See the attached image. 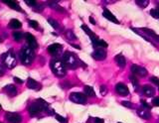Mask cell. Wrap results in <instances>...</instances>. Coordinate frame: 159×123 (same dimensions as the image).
Returning a JSON list of instances; mask_svg holds the SVG:
<instances>
[{
	"label": "cell",
	"mask_w": 159,
	"mask_h": 123,
	"mask_svg": "<svg viewBox=\"0 0 159 123\" xmlns=\"http://www.w3.org/2000/svg\"><path fill=\"white\" fill-rule=\"evenodd\" d=\"M116 91L118 93L119 95H122V96H126L129 94L128 87L124 85V83H121V82H118L116 86Z\"/></svg>",
	"instance_id": "10"
},
{
	"label": "cell",
	"mask_w": 159,
	"mask_h": 123,
	"mask_svg": "<svg viewBox=\"0 0 159 123\" xmlns=\"http://www.w3.org/2000/svg\"><path fill=\"white\" fill-rule=\"evenodd\" d=\"M4 90H5V92H6L8 95L12 96V97L17 94V88H16V86H14L13 85H8L7 86H5Z\"/></svg>",
	"instance_id": "17"
},
{
	"label": "cell",
	"mask_w": 159,
	"mask_h": 123,
	"mask_svg": "<svg viewBox=\"0 0 159 123\" xmlns=\"http://www.w3.org/2000/svg\"><path fill=\"white\" fill-rule=\"evenodd\" d=\"M29 26L30 27H32V28H34V29H37L39 28V24H38V22L37 21H34V20H29Z\"/></svg>",
	"instance_id": "32"
},
{
	"label": "cell",
	"mask_w": 159,
	"mask_h": 123,
	"mask_svg": "<svg viewBox=\"0 0 159 123\" xmlns=\"http://www.w3.org/2000/svg\"><path fill=\"white\" fill-rule=\"evenodd\" d=\"M88 123H103V119L98 117H89Z\"/></svg>",
	"instance_id": "28"
},
{
	"label": "cell",
	"mask_w": 159,
	"mask_h": 123,
	"mask_svg": "<svg viewBox=\"0 0 159 123\" xmlns=\"http://www.w3.org/2000/svg\"><path fill=\"white\" fill-rule=\"evenodd\" d=\"M114 60H116L117 66L119 68H124L126 65V61H125V58H124L121 54H119V55H117L116 58H114Z\"/></svg>",
	"instance_id": "21"
},
{
	"label": "cell",
	"mask_w": 159,
	"mask_h": 123,
	"mask_svg": "<svg viewBox=\"0 0 159 123\" xmlns=\"http://www.w3.org/2000/svg\"><path fill=\"white\" fill-rule=\"evenodd\" d=\"M14 81H16V82H18V83H20V85H21V83H23V81H22V80H20L19 77H14Z\"/></svg>",
	"instance_id": "41"
},
{
	"label": "cell",
	"mask_w": 159,
	"mask_h": 123,
	"mask_svg": "<svg viewBox=\"0 0 159 123\" xmlns=\"http://www.w3.org/2000/svg\"><path fill=\"white\" fill-rule=\"evenodd\" d=\"M48 6H50L51 8H53L54 10L59 11V12H61V13L65 12V9L62 6H60L57 1H54V0H52V1H48Z\"/></svg>",
	"instance_id": "20"
},
{
	"label": "cell",
	"mask_w": 159,
	"mask_h": 123,
	"mask_svg": "<svg viewBox=\"0 0 159 123\" xmlns=\"http://www.w3.org/2000/svg\"><path fill=\"white\" fill-rule=\"evenodd\" d=\"M4 75V68L0 65V77H2Z\"/></svg>",
	"instance_id": "42"
},
{
	"label": "cell",
	"mask_w": 159,
	"mask_h": 123,
	"mask_svg": "<svg viewBox=\"0 0 159 123\" xmlns=\"http://www.w3.org/2000/svg\"><path fill=\"white\" fill-rule=\"evenodd\" d=\"M27 86L28 88H30V90H39L40 88H41V86H40V83L37 82L35 80H33V78L29 77L28 81H27Z\"/></svg>",
	"instance_id": "15"
},
{
	"label": "cell",
	"mask_w": 159,
	"mask_h": 123,
	"mask_svg": "<svg viewBox=\"0 0 159 123\" xmlns=\"http://www.w3.org/2000/svg\"><path fill=\"white\" fill-rule=\"evenodd\" d=\"M72 45V47H74V48H77L78 50H81V47H80L79 45H75V44H71Z\"/></svg>",
	"instance_id": "44"
},
{
	"label": "cell",
	"mask_w": 159,
	"mask_h": 123,
	"mask_svg": "<svg viewBox=\"0 0 159 123\" xmlns=\"http://www.w3.org/2000/svg\"><path fill=\"white\" fill-rule=\"evenodd\" d=\"M41 111H44V108L41 106V104H40L39 102H33L31 103V104L29 105L28 107V112L30 113V115L31 116H35L37 115L38 113H40Z\"/></svg>",
	"instance_id": "7"
},
{
	"label": "cell",
	"mask_w": 159,
	"mask_h": 123,
	"mask_svg": "<svg viewBox=\"0 0 159 123\" xmlns=\"http://www.w3.org/2000/svg\"><path fill=\"white\" fill-rule=\"evenodd\" d=\"M92 57L94 59V60L102 61V60H104V59L107 58V51L104 50V49H102V48H98L93 52Z\"/></svg>",
	"instance_id": "8"
},
{
	"label": "cell",
	"mask_w": 159,
	"mask_h": 123,
	"mask_svg": "<svg viewBox=\"0 0 159 123\" xmlns=\"http://www.w3.org/2000/svg\"><path fill=\"white\" fill-rule=\"evenodd\" d=\"M141 103H142V107L144 108V109H147V110H149L151 108V105H149L147 102H145L144 100H141Z\"/></svg>",
	"instance_id": "38"
},
{
	"label": "cell",
	"mask_w": 159,
	"mask_h": 123,
	"mask_svg": "<svg viewBox=\"0 0 159 123\" xmlns=\"http://www.w3.org/2000/svg\"><path fill=\"white\" fill-rule=\"evenodd\" d=\"M50 67H51L52 72L57 77H62L66 76V66L62 61L58 60V59H54L50 63Z\"/></svg>",
	"instance_id": "2"
},
{
	"label": "cell",
	"mask_w": 159,
	"mask_h": 123,
	"mask_svg": "<svg viewBox=\"0 0 159 123\" xmlns=\"http://www.w3.org/2000/svg\"><path fill=\"white\" fill-rule=\"evenodd\" d=\"M139 30L143 31L144 33H145V35L149 36L150 38H152L155 42L159 43V36L157 35V34H155V32H154V31L150 30V29H148V28H140Z\"/></svg>",
	"instance_id": "14"
},
{
	"label": "cell",
	"mask_w": 159,
	"mask_h": 123,
	"mask_svg": "<svg viewBox=\"0 0 159 123\" xmlns=\"http://www.w3.org/2000/svg\"><path fill=\"white\" fill-rule=\"evenodd\" d=\"M0 108H1V105H0Z\"/></svg>",
	"instance_id": "46"
},
{
	"label": "cell",
	"mask_w": 159,
	"mask_h": 123,
	"mask_svg": "<svg viewBox=\"0 0 159 123\" xmlns=\"http://www.w3.org/2000/svg\"><path fill=\"white\" fill-rule=\"evenodd\" d=\"M63 63L69 68H77L79 66V59L75 54L71 52H66L63 55Z\"/></svg>",
	"instance_id": "3"
},
{
	"label": "cell",
	"mask_w": 159,
	"mask_h": 123,
	"mask_svg": "<svg viewBox=\"0 0 159 123\" xmlns=\"http://www.w3.org/2000/svg\"><path fill=\"white\" fill-rule=\"evenodd\" d=\"M48 22L50 23V25H51L54 29H58V28L60 27L59 23H58L56 20H54V19H52V18H48Z\"/></svg>",
	"instance_id": "30"
},
{
	"label": "cell",
	"mask_w": 159,
	"mask_h": 123,
	"mask_svg": "<svg viewBox=\"0 0 159 123\" xmlns=\"http://www.w3.org/2000/svg\"><path fill=\"white\" fill-rule=\"evenodd\" d=\"M5 4H7V5L10 7V8H12V9H14V10H16V11H19V12H22V9H21V7L19 6V4L18 3H16L15 1H10V0H4L3 1Z\"/></svg>",
	"instance_id": "22"
},
{
	"label": "cell",
	"mask_w": 159,
	"mask_h": 123,
	"mask_svg": "<svg viewBox=\"0 0 159 123\" xmlns=\"http://www.w3.org/2000/svg\"><path fill=\"white\" fill-rule=\"evenodd\" d=\"M156 9H157V11H158V14H159V4H158V5H157Z\"/></svg>",
	"instance_id": "45"
},
{
	"label": "cell",
	"mask_w": 159,
	"mask_h": 123,
	"mask_svg": "<svg viewBox=\"0 0 159 123\" xmlns=\"http://www.w3.org/2000/svg\"><path fill=\"white\" fill-rule=\"evenodd\" d=\"M62 48H63L62 45L55 43V44H52V45H50L48 47V52L51 54L52 56H57V55H59L60 53H61Z\"/></svg>",
	"instance_id": "11"
},
{
	"label": "cell",
	"mask_w": 159,
	"mask_h": 123,
	"mask_svg": "<svg viewBox=\"0 0 159 123\" xmlns=\"http://www.w3.org/2000/svg\"><path fill=\"white\" fill-rule=\"evenodd\" d=\"M118 123H121V122H118Z\"/></svg>",
	"instance_id": "47"
},
{
	"label": "cell",
	"mask_w": 159,
	"mask_h": 123,
	"mask_svg": "<svg viewBox=\"0 0 159 123\" xmlns=\"http://www.w3.org/2000/svg\"><path fill=\"white\" fill-rule=\"evenodd\" d=\"M89 22H91L93 25H96V21L93 20V17H89Z\"/></svg>",
	"instance_id": "43"
},
{
	"label": "cell",
	"mask_w": 159,
	"mask_h": 123,
	"mask_svg": "<svg viewBox=\"0 0 159 123\" xmlns=\"http://www.w3.org/2000/svg\"><path fill=\"white\" fill-rule=\"evenodd\" d=\"M102 16L107 19V20H109L111 22H113L116 24H119V21L116 19V17L113 15V14L108 10V9H104V10L102 11Z\"/></svg>",
	"instance_id": "13"
},
{
	"label": "cell",
	"mask_w": 159,
	"mask_h": 123,
	"mask_svg": "<svg viewBox=\"0 0 159 123\" xmlns=\"http://www.w3.org/2000/svg\"><path fill=\"white\" fill-rule=\"evenodd\" d=\"M25 3H26L27 5L30 7H34V6L37 5V2L34 1V0H25Z\"/></svg>",
	"instance_id": "36"
},
{
	"label": "cell",
	"mask_w": 159,
	"mask_h": 123,
	"mask_svg": "<svg viewBox=\"0 0 159 123\" xmlns=\"http://www.w3.org/2000/svg\"><path fill=\"white\" fill-rule=\"evenodd\" d=\"M2 62L6 68H13L16 66V57H15L12 51H8L7 53L2 55Z\"/></svg>",
	"instance_id": "4"
},
{
	"label": "cell",
	"mask_w": 159,
	"mask_h": 123,
	"mask_svg": "<svg viewBox=\"0 0 159 123\" xmlns=\"http://www.w3.org/2000/svg\"><path fill=\"white\" fill-rule=\"evenodd\" d=\"M152 104H153L154 106H159V96H157V97H155V98H153Z\"/></svg>",
	"instance_id": "40"
},
{
	"label": "cell",
	"mask_w": 159,
	"mask_h": 123,
	"mask_svg": "<svg viewBox=\"0 0 159 123\" xmlns=\"http://www.w3.org/2000/svg\"><path fill=\"white\" fill-rule=\"evenodd\" d=\"M99 91H101L102 95H106L107 93V87L106 86H101V88H99Z\"/></svg>",
	"instance_id": "37"
},
{
	"label": "cell",
	"mask_w": 159,
	"mask_h": 123,
	"mask_svg": "<svg viewBox=\"0 0 159 123\" xmlns=\"http://www.w3.org/2000/svg\"><path fill=\"white\" fill-rule=\"evenodd\" d=\"M25 38H26V41H27V43H28V45H29L30 48H32L33 50H34V49H37L38 48L37 41H36V39H35V37L33 35L27 33L26 35H25Z\"/></svg>",
	"instance_id": "12"
},
{
	"label": "cell",
	"mask_w": 159,
	"mask_h": 123,
	"mask_svg": "<svg viewBox=\"0 0 159 123\" xmlns=\"http://www.w3.org/2000/svg\"><path fill=\"white\" fill-rule=\"evenodd\" d=\"M93 47H97V49L98 48H102V49H104V48H107L108 45H107V43L106 42V41H103V40H98V41H96V42H93Z\"/></svg>",
	"instance_id": "25"
},
{
	"label": "cell",
	"mask_w": 159,
	"mask_h": 123,
	"mask_svg": "<svg viewBox=\"0 0 159 123\" xmlns=\"http://www.w3.org/2000/svg\"><path fill=\"white\" fill-rule=\"evenodd\" d=\"M19 55H20V60H21L22 64L25 66H29L30 64H32V62L35 59V52L29 46H23Z\"/></svg>",
	"instance_id": "1"
},
{
	"label": "cell",
	"mask_w": 159,
	"mask_h": 123,
	"mask_svg": "<svg viewBox=\"0 0 159 123\" xmlns=\"http://www.w3.org/2000/svg\"><path fill=\"white\" fill-rule=\"evenodd\" d=\"M13 38L16 42H20L21 39L23 38V34L21 32H14L13 33Z\"/></svg>",
	"instance_id": "29"
},
{
	"label": "cell",
	"mask_w": 159,
	"mask_h": 123,
	"mask_svg": "<svg viewBox=\"0 0 159 123\" xmlns=\"http://www.w3.org/2000/svg\"><path fill=\"white\" fill-rule=\"evenodd\" d=\"M70 100L79 104H84L87 102V95L82 92H72L70 94Z\"/></svg>",
	"instance_id": "5"
},
{
	"label": "cell",
	"mask_w": 159,
	"mask_h": 123,
	"mask_svg": "<svg viewBox=\"0 0 159 123\" xmlns=\"http://www.w3.org/2000/svg\"><path fill=\"white\" fill-rule=\"evenodd\" d=\"M150 15L153 17V18H156V19H159V14H158V11H157V9H151L150 10Z\"/></svg>",
	"instance_id": "33"
},
{
	"label": "cell",
	"mask_w": 159,
	"mask_h": 123,
	"mask_svg": "<svg viewBox=\"0 0 159 123\" xmlns=\"http://www.w3.org/2000/svg\"><path fill=\"white\" fill-rule=\"evenodd\" d=\"M21 26H22L21 22L17 20V19H12V20H10L9 22V27L11 29H19V28H21Z\"/></svg>",
	"instance_id": "23"
},
{
	"label": "cell",
	"mask_w": 159,
	"mask_h": 123,
	"mask_svg": "<svg viewBox=\"0 0 159 123\" xmlns=\"http://www.w3.org/2000/svg\"><path fill=\"white\" fill-rule=\"evenodd\" d=\"M129 78H130V80H131L132 85L134 86V87H135V90H137V87H138V82H137V80L135 78V77H134V76H130V77H129Z\"/></svg>",
	"instance_id": "34"
},
{
	"label": "cell",
	"mask_w": 159,
	"mask_h": 123,
	"mask_svg": "<svg viewBox=\"0 0 159 123\" xmlns=\"http://www.w3.org/2000/svg\"><path fill=\"white\" fill-rule=\"evenodd\" d=\"M82 29L87 33V35H89V37H91V39H92V42L93 43V42H96V41H98V37L97 36V35H94L93 34V32L89 29L88 26H86V25H82Z\"/></svg>",
	"instance_id": "16"
},
{
	"label": "cell",
	"mask_w": 159,
	"mask_h": 123,
	"mask_svg": "<svg viewBox=\"0 0 159 123\" xmlns=\"http://www.w3.org/2000/svg\"><path fill=\"white\" fill-rule=\"evenodd\" d=\"M121 104H122V105H123L124 107L130 108V109H132V108L134 107V106H133V103L129 102V101H122V102H121Z\"/></svg>",
	"instance_id": "35"
},
{
	"label": "cell",
	"mask_w": 159,
	"mask_h": 123,
	"mask_svg": "<svg viewBox=\"0 0 159 123\" xmlns=\"http://www.w3.org/2000/svg\"><path fill=\"white\" fill-rule=\"evenodd\" d=\"M84 94L87 96H89V97H94L96 96V92H94L93 88L92 86H86L84 88Z\"/></svg>",
	"instance_id": "24"
},
{
	"label": "cell",
	"mask_w": 159,
	"mask_h": 123,
	"mask_svg": "<svg viewBox=\"0 0 159 123\" xmlns=\"http://www.w3.org/2000/svg\"><path fill=\"white\" fill-rule=\"evenodd\" d=\"M137 114L141 118H143V119H149V118L151 117V114H150V112H149V110L144 109V108H138Z\"/></svg>",
	"instance_id": "19"
},
{
	"label": "cell",
	"mask_w": 159,
	"mask_h": 123,
	"mask_svg": "<svg viewBox=\"0 0 159 123\" xmlns=\"http://www.w3.org/2000/svg\"><path fill=\"white\" fill-rule=\"evenodd\" d=\"M131 72L132 75L134 76H138V77H145L147 75V70L145 68L140 67V66H137V65H132L131 67Z\"/></svg>",
	"instance_id": "9"
},
{
	"label": "cell",
	"mask_w": 159,
	"mask_h": 123,
	"mask_svg": "<svg viewBox=\"0 0 159 123\" xmlns=\"http://www.w3.org/2000/svg\"><path fill=\"white\" fill-rule=\"evenodd\" d=\"M66 37L69 39V40H71V41H74V40H77V36L75 35L74 34V32L73 31H71V30H68L67 32H66Z\"/></svg>",
	"instance_id": "26"
},
{
	"label": "cell",
	"mask_w": 159,
	"mask_h": 123,
	"mask_svg": "<svg viewBox=\"0 0 159 123\" xmlns=\"http://www.w3.org/2000/svg\"><path fill=\"white\" fill-rule=\"evenodd\" d=\"M136 4L138 6H140L141 8H145L148 6L149 1L148 0H136Z\"/></svg>",
	"instance_id": "27"
},
{
	"label": "cell",
	"mask_w": 159,
	"mask_h": 123,
	"mask_svg": "<svg viewBox=\"0 0 159 123\" xmlns=\"http://www.w3.org/2000/svg\"><path fill=\"white\" fill-rule=\"evenodd\" d=\"M142 91H143L144 94H145L146 96H148V97L153 96L154 93H155V90H154V87L151 86H144L142 87Z\"/></svg>",
	"instance_id": "18"
},
{
	"label": "cell",
	"mask_w": 159,
	"mask_h": 123,
	"mask_svg": "<svg viewBox=\"0 0 159 123\" xmlns=\"http://www.w3.org/2000/svg\"><path fill=\"white\" fill-rule=\"evenodd\" d=\"M5 119L9 123H20L22 121V117L16 112H7L5 114Z\"/></svg>",
	"instance_id": "6"
},
{
	"label": "cell",
	"mask_w": 159,
	"mask_h": 123,
	"mask_svg": "<svg viewBox=\"0 0 159 123\" xmlns=\"http://www.w3.org/2000/svg\"><path fill=\"white\" fill-rule=\"evenodd\" d=\"M55 117H56V119L60 122V123H67L68 120H67V118H65L61 115H59V114H55Z\"/></svg>",
	"instance_id": "31"
},
{
	"label": "cell",
	"mask_w": 159,
	"mask_h": 123,
	"mask_svg": "<svg viewBox=\"0 0 159 123\" xmlns=\"http://www.w3.org/2000/svg\"><path fill=\"white\" fill-rule=\"evenodd\" d=\"M150 81H151V82L155 83V85H157L159 86V78H157L156 77H150Z\"/></svg>",
	"instance_id": "39"
}]
</instances>
